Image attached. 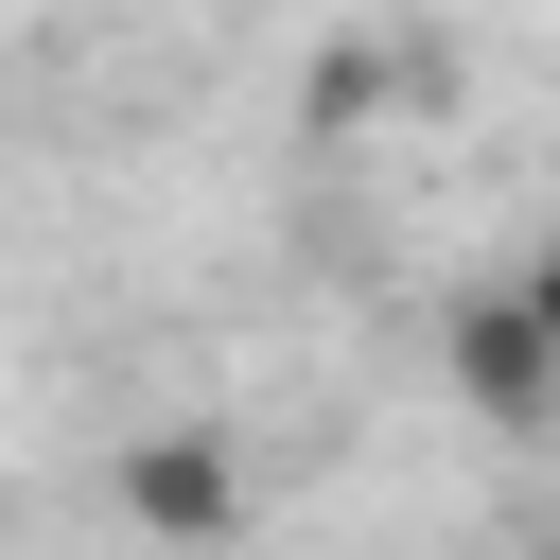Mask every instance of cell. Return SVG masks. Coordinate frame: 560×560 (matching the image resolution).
Masks as SVG:
<instances>
[{"label":"cell","mask_w":560,"mask_h":560,"mask_svg":"<svg viewBox=\"0 0 560 560\" xmlns=\"http://www.w3.org/2000/svg\"><path fill=\"white\" fill-rule=\"evenodd\" d=\"M455 385H472L490 420H560V332H542L525 298H472V315H455Z\"/></svg>","instance_id":"6da1fadb"},{"label":"cell","mask_w":560,"mask_h":560,"mask_svg":"<svg viewBox=\"0 0 560 560\" xmlns=\"http://www.w3.org/2000/svg\"><path fill=\"white\" fill-rule=\"evenodd\" d=\"M122 508H140L158 542H210V525H228V455H210V438H140V455H122Z\"/></svg>","instance_id":"7a4b0ae2"},{"label":"cell","mask_w":560,"mask_h":560,"mask_svg":"<svg viewBox=\"0 0 560 560\" xmlns=\"http://www.w3.org/2000/svg\"><path fill=\"white\" fill-rule=\"evenodd\" d=\"M508 298H525V315H542V332H560V245H542V262H525V280H508Z\"/></svg>","instance_id":"3957f363"},{"label":"cell","mask_w":560,"mask_h":560,"mask_svg":"<svg viewBox=\"0 0 560 560\" xmlns=\"http://www.w3.org/2000/svg\"><path fill=\"white\" fill-rule=\"evenodd\" d=\"M542 560H560V542H542Z\"/></svg>","instance_id":"277c9868"}]
</instances>
